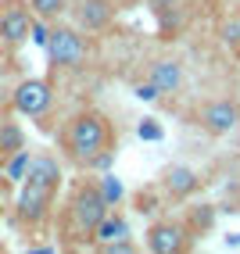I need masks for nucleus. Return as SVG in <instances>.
Returning a JSON list of instances; mask_svg holds the SVG:
<instances>
[{
    "instance_id": "obj_1",
    "label": "nucleus",
    "mask_w": 240,
    "mask_h": 254,
    "mask_svg": "<svg viewBox=\"0 0 240 254\" xmlns=\"http://www.w3.org/2000/svg\"><path fill=\"white\" fill-rule=\"evenodd\" d=\"M58 147L76 168H93L115 150V126L100 111H79L58 129Z\"/></svg>"
},
{
    "instance_id": "obj_2",
    "label": "nucleus",
    "mask_w": 240,
    "mask_h": 254,
    "mask_svg": "<svg viewBox=\"0 0 240 254\" xmlns=\"http://www.w3.org/2000/svg\"><path fill=\"white\" fill-rule=\"evenodd\" d=\"M111 211V204L100 193V183L97 179H79L68 193V204L61 215V240L68 247H79V244H90V236L97 229V222Z\"/></svg>"
},
{
    "instance_id": "obj_3",
    "label": "nucleus",
    "mask_w": 240,
    "mask_h": 254,
    "mask_svg": "<svg viewBox=\"0 0 240 254\" xmlns=\"http://www.w3.org/2000/svg\"><path fill=\"white\" fill-rule=\"evenodd\" d=\"M43 50H47V64L54 72H82L93 61V40L79 25H58L54 22Z\"/></svg>"
},
{
    "instance_id": "obj_4",
    "label": "nucleus",
    "mask_w": 240,
    "mask_h": 254,
    "mask_svg": "<svg viewBox=\"0 0 240 254\" xmlns=\"http://www.w3.org/2000/svg\"><path fill=\"white\" fill-rule=\"evenodd\" d=\"M58 186H61V183H47V179L25 176L18 197H14V226H22V229H29V233L40 229V226L47 222L50 208H54Z\"/></svg>"
},
{
    "instance_id": "obj_5",
    "label": "nucleus",
    "mask_w": 240,
    "mask_h": 254,
    "mask_svg": "<svg viewBox=\"0 0 240 254\" xmlns=\"http://www.w3.org/2000/svg\"><path fill=\"white\" fill-rule=\"evenodd\" d=\"M194 122L208 132V136H230L240 126V104L237 97H208L204 104H197Z\"/></svg>"
},
{
    "instance_id": "obj_6",
    "label": "nucleus",
    "mask_w": 240,
    "mask_h": 254,
    "mask_svg": "<svg viewBox=\"0 0 240 254\" xmlns=\"http://www.w3.org/2000/svg\"><path fill=\"white\" fill-rule=\"evenodd\" d=\"M11 104L25 118H47L54 108V86L47 79H22L11 93Z\"/></svg>"
},
{
    "instance_id": "obj_7",
    "label": "nucleus",
    "mask_w": 240,
    "mask_h": 254,
    "mask_svg": "<svg viewBox=\"0 0 240 254\" xmlns=\"http://www.w3.org/2000/svg\"><path fill=\"white\" fill-rule=\"evenodd\" d=\"M147 251L151 254H179L186 247H194V236L186 229V222L179 218H158L151 229H147Z\"/></svg>"
},
{
    "instance_id": "obj_8",
    "label": "nucleus",
    "mask_w": 240,
    "mask_h": 254,
    "mask_svg": "<svg viewBox=\"0 0 240 254\" xmlns=\"http://www.w3.org/2000/svg\"><path fill=\"white\" fill-rule=\"evenodd\" d=\"M72 18L82 32L97 36V32H108L115 25L118 7H115V0H72Z\"/></svg>"
},
{
    "instance_id": "obj_9",
    "label": "nucleus",
    "mask_w": 240,
    "mask_h": 254,
    "mask_svg": "<svg viewBox=\"0 0 240 254\" xmlns=\"http://www.w3.org/2000/svg\"><path fill=\"white\" fill-rule=\"evenodd\" d=\"M32 29V11L22 0H4L0 4V43L4 47H22Z\"/></svg>"
},
{
    "instance_id": "obj_10",
    "label": "nucleus",
    "mask_w": 240,
    "mask_h": 254,
    "mask_svg": "<svg viewBox=\"0 0 240 254\" xmlns=\"http://www.w3.org/2000/svg\"><path fill=\"white\" fill-rule=\"evenodd\" d=\"M161 190H165L168 200L183 204V200H190L201 190V176L194 172L190 165H168L165 172H161Z\"/></svg>"
},
{
    "instance_id": "obj_11",
    "label": "nucleus",
    "mask_w": 240,
    "mask_h": 254,
    "mask_svg": "<svg viewBox=\"0 0 240 254\" xmlns=\"http://www.w3.org/2000/svg\"><path fill=\"white\" fill-rule=\"evenodd\" d=\"M147 82H154L161 97L179 93V90H183V82H186L183 61H176V58H154V61L147 64Z\"/></svg>"
},
{
    "instance_id": "obj_12",
    "label": "nucleus",
    "mask_w": 240,
    "mask_h": 254,
    "mask_svg": "<svg viewBox=\"0 0 240 254\" xmlns=\"http://www.w3.org/2000/svg\"><path fill=\"white\" fill-rule=\"evenodd\" d=\"M129 236V218L122 215V211H108L104 218L97 222V229H93V236H90V244L97 247V251H104L108 244H115V240H126Z\"/></svg>"
},
{
    "instance_id": "obj_13",
    "label": "nucleus",
    "mask_w": 240,
    "mask_h": 254,
    "mask_svg": "<svg viewBox=\"0 0 240 254\" xmlns=\"http://www.w3.org/2000/svg\"><path fill=\"white\" fill-rule=\"evenodd\" d=\"M25 147V132L18 122H0V168H4V161L14 154V150Z\"/></svg>"
},
{
    "instance_id": "obj_14",
    "label": "nucleus",
    "mask_w": 240,
    "mask_h": 254,
    "mask_svg": "<svg viewBox=\"0 0 240 254\" xmlns=\"http://www.w3.org/2000/svg\"><path fill=\"white\" fill-rule=\"evenodd\" d=\"M186 229H190V236H201V233H208L215 226V204H194V208H186Z\"/></svg>"
},
{
    "instance_id": "obj_15",
    "label": "nucleus",
    "mask_w": 240,
    "mask_h": 254,
    "mask_svg": "<svg viewBox=\"0 0 240 254\" xmlns=\"http://www.w3.org/2000/svg\"><path fill=\"white\" fill-rule=\"evenodd\" d=\"M29 11L43 22H61L68 11H72V0H25Z\"/></svg>"
},
{
    "instance_id": "obj_16",
    "label": "nucleus",
    "mask_w": 240,
    "mask_h": 254,
    "mask_svg": "<svg viewBox=\"0 0 240 254\" xmlns=\"http://www.w3.org/2000/svg\"><path fill=\"white\" fill-rule=\"evenodd\" d=\"M29 161H32V154L22 147V150H14V154L4 161V176L11 179V183H22L25 179V172H29Z\"/></svg>"
},
{
    "instance_id": "obj_17",
    "label": "nucleus",
    "mask_w": 240,
    "mask_h": 254,
    "mask_svg": "<svg viewBox=\"0 0 240 254\" xmlns=\"http://www.w3.org/2000/svg\"><path fill=\"white\" fill-rule=\"evenodd\" d=\"M154 14H158V25H161L165 32H172V29L179 25V11H176L172 0H154Z\"/></svg>"
},
{
    "instance_id": "obj_18",
    "label": "nucleus",
    "mask_w": 240,
    "mask_h": 254,
    "mask_svg": "<svg viewBox=\"0 0 240 254\" xmlns=\"http://www.w3.org/2000/svg\"><path fill=\"white\" fill-rule=\"evenodd\" d=\"M97 183H100V193H104V200L115 208L118 200H122V193H126V190H122V183H118L115 176H104V179H97Z\"/></svg>"
},
{
    "instance_id": "obj_19",
    "label": "nucleus",
    "mask_w": 240,
    "mask_h": 254,
    "mask_svg": "<svg viewBox=\"0 0 240 254\" xmlns=\"http://www.w3.org/2000/svg\"><path fill=\"white\" fill-rule=\"evenodd\" d=\"M50 25H54V22H43V18H36V14H32V29H29V40L36 43V47H47Z\"/></svg>"
},
{
    "instance_id": "obj_20",
    "label": "nucleus",
    "mask_w": 240,
    "mask_h": 254,
    "mask_svg": "<svg viewBox=\"0 0 240 254\" xmlns=\"http://www.w3.org/2000/svg\"><path fill=\"white\" fill-rule=\"evenodd\" d=\"M222 36H226V43L240 47V14H237V18H230L226 25H222Z\"/></svg>"
},
{
    "instance_id": "obj_21",
    "label": "nucleus",
    "mask_w": 240,
    "mask_h": 254,
    "mask_svg": "<svg viewBox=\"0 0 240 254\" xmlns=\"http://www.w3.org/2000/svg\"><path fill=\"white\" fill-rule=\"evenodd\" d=\"M133 93L140 97V100H158V97H161V93H158V86H154V82H147V79H144V82H136Z\"/></svg>"
},
{
    "instance_id": "obj_22",
    "label": "nucleus",
    "mask_w": 240,
    "mask_h": 254,
    "mask_svg": "<svg viewBox=\"0 0 240 254\" xmlns=\"http://www.w3.org/2000/svg\"><path fill=\"white\" fill-rule=\"evenodd\" d=\"M140 136L144 140H161V126L154 122V118H144L140 122Z\"/></svg>"
},
{
    "instance_id": "obj_23",
    "label": "nucleus",
    "mask_w": 240,
    "mask_h": 254,
    "mask_svg": "<svg viewBox=\"0 0 240 254\" xmlns=\"http://www.w3.org/2000/svg\"><path fill=\"white\" fill-rule=\"evenodd\" d=\"M136 247H133V236H126V240H115V244H108L104 247V254H133Z\"/></svg>"
},
{
    "instance_id": "obj_24",
    "label": "nucleus",
    "mask_w": 240,
    "mask_h": 254,
    "mask_svg": "<svg viewBox=\"0 0 240 254\" xmlns=\"http://www.w3.org/2000/svg\"><path fill=\"white\" fill-rule=\"evenodd\" d=\"M7 68H11V58L4 54V50H0V75H7Z\"/></svg>"
},
{
    "instance_id": "obj_25",
    "label": "nucleus",
    "mask_w": 240,
    "mask_h": 254,
    "mask_svg": "<svg viewBox=\"0 0 240 254\" xmlns=\"http://www.w3.org/2000/svg\"><path fill=\"white\" fill-rule=\"evenodd\" d=\"M0 215H4V208H0Z\"/></svg>"
}]
</instances>
